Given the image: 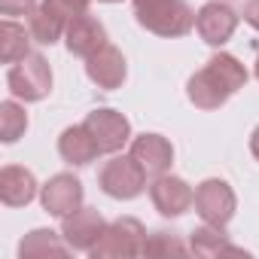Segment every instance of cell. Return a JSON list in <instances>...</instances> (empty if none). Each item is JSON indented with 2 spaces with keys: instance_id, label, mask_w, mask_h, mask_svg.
Here are the masks:
<instances>
[{
  "instance_id": "6da1fadb",
  "label": "cell",
  "mask_w": 259,
  "mask_h": 259,
  "mask_svg": "<svg viewBox=\"0 0 259 259\" xmlns=\"http://www.w3.org/2000/svg\"><path fill=\"white\" fill-rule=\"evenodd\" d=\"M247 67L229 55V52H217L204 61L201 70H195L186 82V95L198 110H220L235 92H241L247 85Z\"/></svg>"
},
{
  "instance_id": "7a4b0ae2",
  "label": "cell",
  "mask_w": 259,
  "mask_h": 259,
  "mask_svg": "<svg viewBox=\"0 0 259 259\" xmlns=\"http://www.w3.org/2000/svg\"><path fill=\"white\" fill-rule=\"evenodd\" d=\"M132 4L138 25L156 37L177 40L195 28V13L186 0H132Z\"/></svg>"
},
{
  "instance_id": "3957f363",
  "label": "cell",
  "mask_w": 259,
  "mask_h": 259,
  "mask_svg": "<svg viewBox=\"0 0 259 259\" xmlns=\"http://www.w3.org/2000/svg\"><path fill=\"white\" fill-rule=\"evenodd\" d=\"M147 171L144 165L128 153V156H113L101 165L98 171V186L104 195L116 198V201H132L138 195H144L147 189Z\"/></svg>"
},
{
  "instance_id": "277c9868",
  "label": "cell",
  "mask_w": 259,
  "mask_h": 259,
  "mask_svg": "<svg viewBox=\"0 0 259 259\" xmlns=\"http://www.w3.org/2000/svg\"><path fill=\"white\" fill-rule=\"evenodd\" d=\"M7 89L13 92V98L34 104L43 101L52 92V67L40 52H28L22 61L10 64L7 70Z\"/></svg>"
},
{
  "instance_id": "5b68a950",
  "label": "cell",
  "mask_w": 259,
  "mask_h": 259,
  "mask_svg": "<svg viewBox=\"0 0 259 259\" xmlns=\"http://www.w3.org/2000/svg\"><path fill=\"white\" fill-rule=\"evenodd\" d=\"M147 229L141 220L135 217H119L113 223H107L104 235L98 238V244L89 250L92 259H107V256H144V244H147Z\"/></svg>"
},
{
  "instance_id": "8992f818",
  "label": "cell",
  "mask_w": 259,
  "mask_h": 259,
  "mask_svg": "<svg viewBox=\"0 0 259 259\" xmlns=\"http://www.w3.org/2000/svg\"><path fill=\"white\" fill-rule=\"evenodd\" d=\"M238 210V198H235V189L220 180V177H207L195 186V213L210 223V226H229L232 217Z\"/></svg>"
},
{
  "instance_id": "52a82bcc",
  "label": "cell",
  "mask_w": 259,
  "mask_h": 259,
  "mask_svg": "<svg viewBox=\"0 0 259 259\" xmlns=\"http://www.w3.org/2000/svg\"><path fill=\"white\" fill-rule=\"evenodd\" d=\"M82 125L92 132L95 144L101 147V156H116L125 144H132V122L113 107H95Z\"/></svg>"
},
{
  "instance_id": "ba28073f",
  "label": "cell",
  "mask_w": 259,
  "mask_h": 259,
  "mask_svg": "<svg viewBox=\"0 0 259 259\" xmlns=\"http://www.w3.org/2000/svg\"><path fill=\"white\" fill-rule=\"evenodd\" d=\"M150 192V201L153 207L162 213V217H183L192 204H195V189L183 180V177H174V174H159L153 177V183L147 186Z\"/></svg>"
},
{
  "instance_id": "9c48e42d",
  "label": "cell",
  "mask_w": 259,
  "mask_h": 259,
  "mask_svg": "<svg viewBox=\"0 0 259 259\" xmlns=\"http://www.w3.org/2000/svg\"><path fill=\"white\" fill-rule=\"evenodd\" d=\"M82 198H85V189H82V180L73 177V174H55L46 180V186L40 189V204L49 217H58L64 220L67 213L79 210L82 207Z\"/></svg>"
},
{
  "instance_id": "30bf717a",
  "label": "cell",
  "mask_w": 259,
  "mask_h": 259,
  "mask_svg": "<svg viewBox=\"0 0 259 259\" xmlns=\"http://www.w3.org/2000/svg\"><path fill=\"white\" fill-rule=\"evenodd\" d=\"M241 22V13H235L223 0H210L195 13V31L207 46H226Z\"/></svg>"
},
{
  "instance_id": "8fae6325",
  "label": "cell",
  "mask_w": 259,
  "mask_h": 259,
  "mask_svg": "<svg viewBox=\"0 0 259 259\" xmlns=\"http://www.w3.org/2000/svg\"><path fill=\"white\" fill-rule=\"evenodd\" d=\"M85 76L104 89V92H116L122 89L125 76H128V61L122 55V49H116L113 43H107L104 49H98L95 55L85 58Z\"/></svg>"
},
{
  "instance_id": "7c38bea8",
  "label": "cell",
  "mask_w": 259,
  "mask_h": 259,
  "mask_svg": "<svg viewBox=\"0 0 259 259\" xmlns=\"http://www.w3.org/2000/svg\"><path fill=\"white\" fill-rule=\"evenodd\" d=\"M104 229H107V220L101 217L98 207H79V210H73L61 220L64 241L70 244V250H82V253H89L98 244Z\"/></svg>"
},
{
  "instance_id": "4fadbf2b",
  "label": "cell",
  "mask_w": 259,
  "mask_h": 259,
  "mask_svg": "<svg viewBox=\"0 0 259 259\" xmlns=\"http://www.w3.org/2000/svg\"><path fill=\"white\" fill-rule=\"evenodd\" d=\"M64 43H67V52L70 55L89 58V55H95L98 49L107 46V28L92 13H79V16L70 19V25L64 31Z\"/></svg>"
},
{
  "instance_id": "5bb4252c",
  "label": "cell",
  "mask_w": 259,
  "mask_h": 259,
  "mask_svg": "<svg viewBox=\"0 0 259 259\" xmlns=\"http://www.w3.org/2000/svg\"><path fill=\"white\" fill-rule=\"evenodd\" d=\"M128 153L144 165V171L150 177H159V174H165L174 165V147H171V141L162 138V135H156V132H144V135L132 138V150H128Z\"/></svg>"
},
{
  "instance_id": "9a60e30c",
  "label": "cell",
  "mask_w": 259,
  "mask_h": 259,
  "mask_svg": "<svg viewBox=\"0 0 259 259\" xmlns=\"http://www.w3.org/2000/svg\"><path fill=\"white\" fill-rule=\"evenodd\" d=\"M58 156L67 165H73V168H85V165H92L101 156V147L95 144L92 132L79 122V125H70V128L61 132V138H58Z\"/></svg>"
},
{
  "instance_id": "2e32d148",
  "label": "cell",
  "mask_w": 259,
  "mask_h": 259,
  "mask_svg": "<svg viewBox=\"0 0 259 259\" xmlns=\"http://www.w3.org/2000/svg\"><path fill=\"white\" fill-rule=\"evenodd\" d=\"M67 25H70V16H64L55 4H49V0L37 4V10L28 16L31 37H34V43H40V46H55V43L64 37Z\"/></svg>"
},
{
  "instance_id": "e0dca14e",
  "label": "cell",
  "mask_w": 259,
  "mask_h": 259,
  "mask_svg": "<svg viewBox=\"0 0 259 259\" xmlns=\"http://www.w3.org/2000/svg\"><path fill=\"white\" fill-rule=\"evenodd\" d=\"M37 198V177L22 165H7L0 171V201L7 207H25Z\"/></svg>"
},
{
  "instance_id": "ac0fdd59",
  "label": "cell",
  "mask_w": 259,
  "mask_h": 259,
  "mask_svg": "<svg viewBox=\"0 0 259 259\" xmlns=\"http://www.w3.org/2000/svg\"><path fill=\"white\" fill-rule=\"evenodd\" d=\"M189 250H192L195 256H204V259L220 256V253L247 256V250H244V247H235V244L229 241V235L223 232V226H210V223L198 226V229L189 235Z\"/></svg>"
},
{
  "instance_id": "d6986e66",
  "label": "cell",
  "mask_w": 259,
  "mask_h": 259,
  "mask_svg": "<svg viewBox=\"0 0 259 259\" xmlns=\"http://www.w3.org/2000/svg\"><path fill=\"white\" fill-rule=\"evenodd\" d=\"M31 43H34L31 28L19 25V22L10 19V16L0 22V58H4V64L22 61V58L31 52Z\"/></svg>"
},
{
  "instance_id": "ffe728a7",
  "label": "cell",
  "mask_w": 259,
  "mask_h": 259,
  "mask_svg": "<svg viewBox=\"0 0 259 259\" xmlns=\"http://www.w3.org/2000/svg\"><path fill=\"white\" fill-rule=\"evenodd\" d=\"M70 244L64 241V235L52 232V229H34L19 241V256L25 259H37V256H67Z\"/></svg>"
},
{
  "instance_id": "44dd1931",
  "label": "cell",
  "mask_w": 259,
  "mask_h": 259,
  "mask_svg": "<svg viewBox=\"0 0 259 259\" xmlns=\"http://www.w3.org/2000/svg\"><path fill=\"white\" fill-rule=\"evenodd\" d=\"M28 132V113L19 101H4L0 104V141L4 144H16L22 135Z\"/></svg>"
},
{
  "instance_id": "7402d4cb",
  "label": "cell",
  "mask_w": 259,
  "mask_h": 259,
  "mask_svg": "<svg viewBox=\"0 0 259 259\" xmlns=\"http://www.w3.org/2000/svg\"><path fill=\"white\" fill-rule=\"evenodd\" d=\"M186 253H192V250H189V244H183L180 232L156 229V232L147 235L144 256H156V259H162V256H186Z\"/></svg>"
},
{
  "instance_id": "603a6c76",
  "label": "cell",
  "mask_w": 259,
  "mask_h": 259,
  "mask_svg": "<svg viewBox=\"0 0 259 259\" xmlns=\"http://www.w3.org/2000/svg\"><path fill=\"white\" fill-rule=\"evenodd\" d=\"M37 10V0H0V16H31Z\"/></svg>"
},
{
  "instance_id": "cb8c5ba5",
  "label": "cell",
  "mask_w": 259,
  "mask_h": 259,
  "mask_svg": "<svg viewBox=\"0 0 259 259\" xmlns=\"http://www.w3.org/2000/svg\"><path fill=\"white\" fill-rule=\"evenodd\" d=\"M49 4H55L64 16H79V13H89V7H92V0H49Z\"/></svg>"
},
{
  "instance_id": "d4e9b609",
  "label": "cell",
  "mask_w": 259,
  "mask_h": 259,
  "mask_svg": "<svg viewBox=\"0 0 259 259\" xmlns=\"http://www.w3.org/2000/svg\"><path fill=\"white\" fill-rule=\"evenodd\" d=\"M244 22L253 28V31H259V0H247V7H244Z\"/></svg>"
},
{
  "instance_id": "484cf974",
  "label": "cell",
  "mask_w": 259,
  "mask_h": 259,
  "mask_svg": "<svg viewBox=\"0 0 259 259\" xmlns=\"http://www.w3.org/2000/svg\"><path fill=\"white\" fill-rule=\"evenodd\" d=\"M250 153H253V159L259 162V125L253 128V135H250Z\"/></svg>"
},
{
  "instance_id": "4316f807",
  "label": "cell",
  "mask_w": 259,
  "mask_h": 259,
  "mask_svg": "<svg viewBox=\"0 0 259 259\" xmlns=\"http://www.w3.org/2000/svg\"><path fill=\"white\" fill-rule=\"evenodd\" d=\"M253 73H256V79H259V55H256V67H253Z\"/></svg>"
},
{
  "instance_id": "83f0119b",
  "label": "cell",
  "mask_w": 259,
  "mask_h": 259,
  "mask_svg": "<svg viewBox=\"0 0 259 259\" xmlns=\"http://www.w3.org/2000/svg\"><path fill=\"white\" fill-rule=\"evenodd\" d=\"M101 4H119V0H101Z\"/></svg>"
}]
</instances>
